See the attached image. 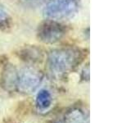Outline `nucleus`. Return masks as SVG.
I'll use <instances>...</instances> for the list:
<instances>
[{
    "label": "nucleus",
    "instance_id": "4",
    "mask_svg": "<svg viewBox=\"0 0 131 123\" xmlns=\"http://www.w3.org/2000/svg\"><path fill=\"white\" fill-rule=\"evenodd\" d=\"M41 76L38 71L33 69H24L20 74L19 86L25 91L34 90L40 83Z\"/></svg>",
    "mask_w": 131,
    "mask_h": 123
},
{
    "label": "nucleus",
    "instance_id": "2",
    "mask_svg": "<svg viewBox=\"0 0 131 123\" xmlns=\"http://www.w3.org/2000/svg\"><path fill=\"white\" fill-rule=\"evenodd\" d=\"M78 7V0H49L43 13L46 17L52 20H66L75 15Z\"/></svg>",
    "mask_w": 131,
    "mask_h": 123
},
{
    "label": "nucleus",
    "instance_id": "3",
    "mask_svg": "<svg viewBox=\"0 0 131 123\" xmlns=\"http://www.w3.org/2000/svg\"><path fill=\"white\" fill-rule=\"evenodd\" d=\"M66 30L61 24L54 20L43 23L39 28L38 37L43 43L53 44L59 41L64 36Z\"/></svg>",
    "mask_w": 131,
    "mask_h": 123
},
{
    "label": "nucleus",
    "instance_id": "1",
    "mask_svg": "<svg viewBox=\"0 0 131 123\" xmlns=\"http://www.w3.org/2000/svg\"><path fill=\"white\" fill-rule=\"evenodd\" d=\"M80 52L73 48H61L52 51L48 55V67L52 73L61 75L79 63Z\"/></svg>",
    "mask_w": 131,
    "mask_h": 123
},
{
    "label": "nucleus",
    "instance_id": "5",
    "mask_svg": "<svg viewBox=\"0 0 131 123\" xmlns=\"http://www.w3.org/2000/svg\"><path fill=\"white\" fill-rule=\"evenodd\" d=\"M17 74L14 67L12 65L7 66L3 74V86H5L6 89H9L13 86H16L17 82Z\"/></svg>",
    "mask_w": 131,
    "mask_h": 123
},
{
    "label": "nucleus",
    "instance_id": "6",
    "mask_svg": "<svg viewBox=\"0 0 131 123\" xmlns=\"http://www.w3.org/2000/svg\"><path fill=\"white\" fill-rule=\"evenodd\" d=\"M9 15L3 5L0 4V26L6 27L9 24Z\"/></svg>",
    "mask_w": 131,
    "mask_h": 123
},
{
    "label": "nucleus",
    "instance_id": "7",
    "mask_svg": "<svg viewBox=\"0 0 131 123\" xmlns=\"http://www.w3.org/2000/svg\"><path fill=\"white\" fill-rule=\"evenodd\" d=\"M3 121H4V123H17L16 121H13L12 119H11V118H5L3 120Z\"/></svg>",
    "mask_w": 131,
    "mask_h": 123
}]
</instances>
